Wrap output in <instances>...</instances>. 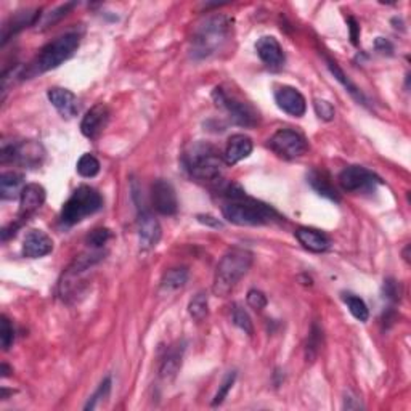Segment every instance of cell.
Returning a JSON list of instances; mask_svg holds the SVG:
<instances>
[{
	"instance_id": "6da1fadb",
	"label": "cell",
	"mask_w": 411,
	"mask_h": 411,
	"mask_svg": "<svg viewBox=\"0 0 411 411\" xmlns=\"http://www.w3.org/2000/svg\"><path fill=\"white\" fill-rule=\"evenodd\" d=\"M182 162L186 172L199 182L217 184L222 177L223 158L219 150L208 142L190 143L184 151Z\"/></svg>"
},
{
	"instance_id": "7a4b0ae2",
	"label": "cell",
	"mask_w": 411,
	"mask_h": 411,
	"mask_svg": "<svg viewBox=\"0 0 411 411\" xmlns=\"http://www.w3.org/2000/svg\"><path fill=\"white\" fill-rule=\"evenodd\" d=\"M222 214L223 219L240 227L267 225V223L281 219L275 209L256 201V199L246 198L243 191L237 196L230 198V201L223 204Z\"/></svg>"
},
{
	"instance_id": "3957f363",
	"label": "cell",
	"mask_w": 411,
	"mask_h": 411,
	"mask_svg": "<svg viewBox=\"0 0 411 411\" xmlns=\"http://www.w3.org/2000/svg\"><path fill=\"white\" fill-rule=\"evenodd\" d=\"M230 35V20L223 15L204 18L196 24L191 35V55L204 60L215 55Z\"/></svg>"
},
{
	"instance_id": "277c9868",
	"label": "cell",
	"mask_w": 411,
	"mask_h": 411,
	"mask_svg": "<svg viewBox=\"0 0 411 411\" xmlns=\"http://www.w3.org/2000/svg\"><path fill=\"white\" fill-rule=\"evenodd\" d=\"M77 47H79V35L76 33L60 35V38L52 40L50 44H47L42 48L39 55L28 64V68L23 71V74L20 77H23V79H31V77L40 76L52 69H57L58 66H62L64 62H68V60L74 55Z\"/></svg>"
},
{
	"instance_id": "5b68a950",
	"label": "cell",
	"mask_w": 411,
	"mask_h": 411,
	"mask_svg": "<svg viewBox=\"0 0 411 411\" xmlns=\"http://www.w3.org/2000/svg\"><path fill=\"white\" fill-rule=\"evenodd\" d=\"M252 262V252L243 249V247H233V249L223 254L215 269L213 293L219 298L228 295L241 281V278L249 271Z\"/></svg>"
},
{
	"instance_id": "8992f818",
	"label": "cell",
	"mask_w": 411,
	"mask_h": 411,
	"mask_svg": "<svg viewBox=\"0 0 411 411\" xmlns=\"http://www.w3.org/2000/svg\"><path fill=\"white\" fill-rule=\"evenodd\" d=\"M103 206V198L92 186L82 185L72 193L62 209V223L68 227L87 219L89 215L98 213Z\"/></svg>"
},
{
	"instance_id": "52a82bcc",
	"label": "cell",
	"mask_w": 411,
	"mask_h": 411,
	"mask_svg": "<svg viewBox=\"0 0 411 411\" xmlns=\"http://www.w3.org/2000/svg\"><path fill=\"white\" fill-rule=\"evenodd\" d=\"M213 98L217 106L223 108L230 114V119L235 124L241 127H254L259 123V113L254 110L249 103L235 98L233 95L227 94L222 87L214 89Z\"/></svg>"
},
{
	"instance_id": "ba28073f",
	"label": "cell",
	"mask_w": 411,
	"mask_h": 411,
	"mask_svg": "<svg viewBox=\"0 0 411 411\" xmlns=\"http://www.w3.org/2000/svg\"><path fill=\"white\" fill-rule=\"evenodd\" d=\"M270 148L283 159H298L308 150L305 137L291 129H280L269 140Z\"/></svg>"
},
{
	"instance_id": "9c48e42d",
	"label": "cell",
	"mask_w": 411,
	"mask_h": 411,
	"mask_svg": "<svg viewBox=\"0 0 411 411\" xmlns=\"http://www.w3.org/2000/svg\"><path fill=\"white\" fill-rule=\"evenodd\" d=\"M44 158V150L35 142H23V143H4L0 161L2 164L7 162H16V164L34 167L40 164Z\"/></svg>"
},
{
	"instance_id": "30bf717a",
	"label": "cell",
	"mask_w": 411,
	"mask_h": 411,
	"mask_svg": "<svg viewBox=\"0 0 411 411\" xmlns=\"http://www.w3.org/2000/svg\"><path fill=\"white\" fill-rule=\"evenodd\" d=\"M381 184H383V180L376 174L361 166L346 167L339 174V185L342 186V190L350 193L371 191Z\"/></svg>"
},
{
	"instance_id": "8fae6325",
	"label": "cell",
	"mask_w": 411,
	"mask_h": 411,
	"mask_svg": "<svg viewBox=\"0 0 411 411\" xmlns=\"http://www.w3.org/2000/svg\"><path fill=\"white\" fill-rule=\"evenodd\" d=\"M151 203H153L156 213L161 215H175L179 210L177 193H175L172 184L162 179L156 180L151 185Z\"/></svg>"
},
{
	"instance_id": "7c38bea8",
	"label": "cell",
	"mask_w": 411,
	"mask_h": 411,
	"mask_svg": "<svg viewBox=\"0 0 411 411\" xmlns=\"http://www.w3.org/2000/svg\"><path fill=\"white\" fill-rule=\"evenodd\" d=\"M137 230H138V240H140V246L143 249H153L158 246L159 240L162 237V228L158 219L147 209L138 210L137 219Z\"/></svg>"
},
{
	"instance_id": "4fadbf2b",
	"label": "cell",
	"mask_w": 411,
	"mask_h": 411,
	"mask_svg": "<svg viewBox=\"0 0 411 411\" xmlns=\"http://www.w3.org/2000/svg\"><path fill=\"white\" fill-rule=\"evenodd\" d=\"M275 101L280 110L293 118H302L307 111V101L298 89L283 86L275 92Z\"/></svg>"
},
{
	"instance_id": "5bb4252c",
	"label": "cell",
	"mask_w": 411,
	"mask_h": 411,
	"mask_svg": "<svg viewBox=\"0 0 411 411\" xmlns=\"http://www.w3.org/2000/svg\"><path fill=\"white\" fill-rule=\"evenodd\" d=\"M47 198L45 188L39 184H29L23 188L21 196H20V214H18V219L20 222L26 220L28 217H31L34 213L44 206Z\"/></svg>"
},
{
	"instance_id": "9a60e30c",
	"label": "cell",
	"mask_w": 411,
	"mask_h": 411,
	"mask_svg": "<svg viewBox=\"0 0 411 411\" xmlns=\"http://www.w3.org/2000/svg\"><path fill=\"white\" fill-rule=\"evenodd\" d=\"M256 52L259 58L269 66L270 69H280L285 64V52L275 38L271 35H264L257 40Z\"/></svg>"
},
{
	"instance_id": "2e32d148",
	"label": "cell",
	"mask_w": 411,
	"mask_h": 411,
	"mask_svg": "<svg viewBox=\"0 0 411 411\" xmlns=\"http://www.w3.org/2000/svg\"><path fill=\"white\" fill-rule=\"evenodd\" d=\"M53 251V241L42 230H31L23 241V256L28 259H40Z\"/></svg>"
},
{
	"instance_id": "e0dca14e",
	"label": "cell",
	"mask_w": 411,
	"mask_h": 411,
	"mask_svg": "<svg viewBox=\"0 0 411 411\" xmlns=\"http://www.w3.org/2000/svg\"><path fill=\"white\" fill-rule=\"evenodd\" d=\"M110 120V110L106 105L98 103L86 113L81 123V132L87 138L98 137Z\"/></svg>"
},
{
	"instance_id": "ac0fdd59",
	"label": "cell",
	"mask_w": 411,
	"mask_h": 411,
	"mask_svg": "<svg viewBox=\"0 0 411 411\" xmlns=\"http://www.w3.org/2000/svg\"><path fill=\"white\" fill-rule=\"evenodd\" d=\"M48 100L55 110L62 114L63 118L71 119L74 118L77 113H79V103H77V96L71 92L68 89H62V87H52L47 92Z\"/></svg>"
},
{
	"instance_id": "d6986e66",
	"label": "cell",
	"mask_w": 411,
	"mask_h": 411,
	"mask_svg": "<svg viewBox=\"0 0 411 411\" xmlns=\"http://www.w3.org/2000/svg\"><path fill=\"white\" fill-rule=\"evenodd\" d=\"M252 140L244 134H235L228 138L225 151H223V162L228 166L238 164L252 153Z\"/></svg>"
},
{
	"instance_id": "ffe728a7",
	"label": "cell",
	"mask_w": 411,
	"mask_h": 411,
	"mask_svg": "<svg viewBox=\"0 0 411 411\" xmlns=\"http://www.w3.org/2000/svg\"><path fill=\"white\" fill-rule=\"evenodd\" d=\"M39 18H40L39 10L18 11V13H15L7 23H5V26L2 29V44L9 42L11 35H15L23 31V29L33 26V24L38 23Z\"/></svg>"
},
{
	"instance_id": "44dd1931",
	"label": "cell",
	"mask_w": 411,
	"mask_h": 411,
	"mask_svg": "<svg viewBox=\"0 0 411 411\" xmlns=\"http://www.w3.org/2000/svg\"><path fill=\"white\" fill-rule=\"evenodd\" d=\"M294 235L299 243L310 252H317V254L325 252V251H328L331 246L330 238L315 228L302 227L295 230Z\"/></svg>"
},
{
	"instance_id": "7402d4cb",
	"label": "cell",
	"mask_w": 411,
	"mask_h": 411,
	"mask_svg": "<svg viewBox=\"0 0 411 411\" xmlns=\"http://www.w3.org/2000/svg\"><path fill=\"white\" fill-rule=\"evenodd\" d=\"M308 184L313 190H315L320 196H325L331 199V201H339V193L334 188V185L331 184V179L328 172L318 171V169H313V171L307 175Z\"/></svg>"
},
{
	"instance_id": "603a6c76",
	"label": "cell",
	"mask_w": 411,
	"mask_h": 411,
	"mask_svg": "<svg viewBox=\"0 0 411 411\" xmlns=\"http://www.w3.org/2000/svg\"><path fill=\"white\" fill-rule=\"evenodd\" d=\"M184 352H185L184 344H177V346H174L167 350L159 368V374L162 379H172L175 374L179 373L180 366H182Z\"/></svg>"
},
{
	"instance_id": "cb8c5ba5",
	"label": "cell",
	"mask_w": 411,
	"mask_h": 411,
	"mask_svg": "<svg viewBox=\"0 0 411 411\" xmlns=\"http://www.w3.org/2000/svg\"><path fill=\"white\" fill-rule=\"evenodd\" d=\"M24 175L20 172H4L0 177V196L2 199H16L24 188Z\"/></svg>"
},
{
	"instance_id": "d4e9b609",
	"label": "cell",
	"mask_w": 411,
	"mask_h": 411,
	"mask_svg": "<svg viewBox=\"0 0 411 411\" xmlns=\"http://www.w3.org/2000/svg\"><path fill=\"white\" fill-rule=\"evenodd\" d=\"M186 281H188V270L184 267L171 269L162 275L161 289L166 293L179 291L180 288H184L186 285Z\"/></svg>"
},
{
	"instance_id": "484cf974",
	"label": "cell",
	"mask_w": 411,
	"mask_h": 411,
	"mask_svg": "<svg viewBox=\"0 0 411 411\" xmlns=\"http://www.w3.org/2000/svg\"><path fill=\"white\" fill-rule=\"evenodd\" d=\"M344 302L347 304L349 310L354 315V318H356L361 323L368 322V318H370V310H368V307H366L364 299L359 298V295H355V294H346L344 295Z\"/></svg>"
},
{
	"instance_id": "4316f807",
	"label": "cell",
	"mask_w": 411,
	"mask_h": 411,
	"mask_svg": "<svg viewBox=\"0 0 411 411\" xmlns=\"http://www.w3.org/2000/svg\"><path fill=\"white\" fill-rule=\"evenodd\" d=\"M188 312H190V315L196 320V322H203V320L208 317V313H209L208 294L198 293L195 298L190 300Z\"/></svg>"
},
{
	"instance_id": "83f0119b",
	"label": "cell",
	"mask_w": 411,
	"mask_h": 411,
	"mask_svg": "<svg viewBox=\"0 0 411 411\" xmlns=\"http://www.w3.org/2000/svg\"><path fill=\"white\" fill-rule=\"evenodd\" d=\"M77 174L81 175V177H86V179H92L95 177L96 174L100 172V161L95 158L94 154H82L79 161H77Z\"/></svg>"
},
{
	"instance_id": "f1b7e54d",
	"label": "cell",
	"mask_w": 411,
	"mask_h": 411,
	"mask_svg": "<svg viewBox=\"0 0 411 411\" xmlns=\"http://www.w3.org/2000/svg\"><path fill=\"white\" fill-rule=\"evenodd\" d=\"M322 341H323V332L320 330V326L315 323L312 326L310 334H308V341H307V347H305V356L307 360L313 361L315 356L318 355V350L322 347Z\"/></svg>"
},
{
	"instance_id": "f546056e",
	"label": "cell",
	"mask_w": 411,
	"mask_h": 411,
	"mask_svg": "<svg viewBox=\"0 0 411 411\" xmlns=\"http://www.w3.org/2000/svg\"><path fill=\"white\" fill-rule=\"evenodd\" d=\"M110 392H111V378L108 376L101 381V384L98 385V389L95 390V394L89 398L87 405L84 408L86 410H95L98 407V403L105 402L108 397H110Z\"/></svg>"
},
{
	"instance_id": "4dcf8cb0",
	"label": "cell",
	"mask_w": 411,
	"mask_h": 411,
	"mask_svg": "<svg viewBox=\"0 0 411 411\" xmlns=\"http://www.w3.org/2000/svg\"><path fill=\"white\" fill-rule=\"evenodd\" d=\"M233 323L235 326H238L241 331H244L247 336H252L254 334V325L251 322V317L249 313H247L243 307L237 305L233 308Z\"/></svg>"
},
{
	"instance_id": "1f68e13d",
	"label": "cell",
	"mask_w": 411,
	"mask_h": 411,
	"mask_svg": "<svg viewBox=\"0 0 411 411\" xmlns=\"http://www.w3.org/2000/svg\"><path fill=\"white\" fill-rule=\"evenodd\" d=\"M111 238V232L108 228H95L94 232H90L87 237V244L92 249H100V247L108 243V240Z\"/></svg>"
},
{
	"instance_id": "d6a6232c",
	"label": "cell",
	"mask_w": 411,
	"mask_h": 411,
	"mask_svg": "<svg viewBox=\"0 0 411 411\" xmlns=\"http://www.w3.org/2000/svg\"><path fill=\"white\" fill-rule=\"evenodd\" d=\"M328 66H330V69H331V72L332 74H334V77L337 81H339L344 87H346L350 94H352L356 100H364V96H361V94H360V90H356V87L354 86L352 82H350L347 77H346V74H344V72L341 71V68L339 66H337L334 62H328Z\"/></svg>"
},
{
	"instance_id": "836d02e7",
	"label": "cell",
	"mask_w": 411,
	"mask_h": 411,
	"mask_svg": "<svg viewBox=\"0 0 411 411\" xmlns=\"http://www.w3.org/2000/svg\"><path fill=\"white\" fill-rule=\"evenodd\" d=\"M0 342H2L4 350H9L15 342L13 325L10 323V320L7 317H2V326H0Z\"/></svg>"
},
{
	"instance_id": "e575fe53",
	"label": "cell",
	"mask_w": 411,
	"mask_h": 411,
	"mask_svg": "<svg viewBox=\"0 0 411 411\" xmlns=\"http://www.w3.org/2000/svg\"><path fill=\"white\" fill-rule=\"evenodd\" d=\"M235 379H237V373H230L228 376L225 378V381H223L222 385L219 388V390H217L215 397H214L213 407H217V405H220L223 400H225L227 395H228V392L232 390V388H233Z\"/></svg>"
},
{
	"instance_id": "d590c367",
	"label": "cell",
	"mask_w": 411,
	"mask_h": 411,
	"mask_svg": "<svg viewBox=\"0 0 411 411\" xmlns=\"http://www.w3.org/2000/svg\"><path fill=\"white\" fill-rule=\"evenodd\" d=\"M313 108L320 119L323 120H332L334 119V106L326 100H315L313 101Z\"/></svg>"
},
{
	"instance_id": "8d00e7d4",
	"label": "cell",
	"mask_w": 411,
	"mask_h": 411,
	"mask_svg": "<svg viewBox=\"0 0 411 411\" xmlns=\"http://www.w3.org/2000/svg\"><path fill=\"white\" fill-rule=\"evenodd\" d=\"M267 295L259 291V289H251L247 293V305L254 308V310H262V308L267 307Z\"/></svg>"
},
{
	"instance_id": "74e56055",
	"label": "cell",
	"mask_w": 411,
	"mask_h": 411,
	"mask_svg": "<svg viewBox=\"0 0 411 411\" xmlns=\"http://www.w3.org/2000/svg\"><path fill=\"white\" fill-rule=\"evenodd\" d=\"M384 298H388L389 300H400L402 298V286L400 283H397L395 280H385L384 281Z\"/></svg>"
},
{
	"instance_id": "f35d334b",
	"label": "cell",
	"mask_w": 411,
	"mask_h": 411,
	"mask_svg": "<svg viewBox=\"0 0 411 411\" xmlns=\"http://www.w3.org/2000/svg\"><path fill=\"white\" fill-rule=\"evenodd\" d=\"M72 7H74L72 4H66V5H63V7H60L58 10L53 11L52 15H48L44 20V26L47 28V26H50V24H53L55 21H58L60 18H63L66 13H68V10H71Z\"/></svg>"
},
{
	"instance_id": "ab89813d",
	"label": "cell",
	"mask_w": 411,
	"mask_h": 411,
	"mask_svg": "<svg viewBox=\"0 0 411 411\" xmlns=\"http://www.w3.org/2000/svg\"><path fill=\"white\" fill-rule=\"evenodd\" d=\"M349 29H350V39H352V44H359V35H360V26L359 23L355 21V18H349Z\"/></svg>"
},
{
	"instance_id": "60d3db41",
	"label": "cell",
	"mask_w": 411,
	"mask_h": 411,
	"mask_svg": "<svg viewBox=\"0 0 411 411\" xmlns=\"http://www.w3.org/2000/svg\"><path fill=\"white\" fill-rule=\"evenodd\" d=\"M198 220L201 223H208V225H214L215 228H220L222 223L210 215H198Z\"/></svg>"
},
{
	"instance_id": "b9f144b4",
	"label": "cell",
	"mask_w": 411,
	"mask_h": 411,
	"mask_svg": "<svg viewBox=\"0 0 411 411\" xmlns=\"http://www.w3.org/2000/svg\"><path fill=\"white\" fill-rule=\"evenodd\" d=\"M9 374H10V368L7 366V364H4V365H2V376H4V378H7Z\"/></svg>"
}]
</instances>
